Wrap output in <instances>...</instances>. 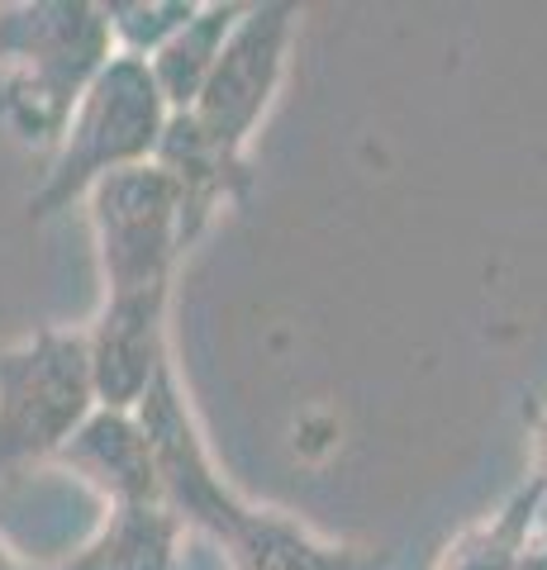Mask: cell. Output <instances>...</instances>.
Here are the masks:
<instances>
[{
  "label": "cell",
  "instance_id": "5bb4252c",
  "mask_svg": "<svg viewBox=\"0 0 547 570\" xmlns=\"http://www.w3.org/2000/svg\"><path fill=\"white\" fill-rule=\"evenodd\" d=\"M0 570H29V566H20V561H14L6 547H0Z\"/></svg>",
  "mask_w": 547,
  "mask_h": 570
},
{
  "label": "cell",
  "instance_id": "52a82bcc",
  "mask_svg": "<svg viewBox=\"0 0 547 570\" xmlns=\"http://www.w3.org/2000/svg\"><path fill=\"white\" fill-rule=\"evenodd\" d=\"M86 485H96L115 509L138 504H163V480H157V461L134 414H115V409H96L72 442L58 452Z\"/></svg>",
  "mask_w": 547,
  "mask_h": 570
},
{
  "label": "cell",
  "instance_id": "6da1fadb",
  "mask_svg": "<svg viewBox=\"0 0 547 570\" xmlns=\"http://www.w3.org/2000/svg\"><path fill=\"white\" fill-rule=\"evenodd\" d=\"M105 6L91 0H39L0 10V115L33 148L67 134L81 91L115 58Z\"/></svg>",
  "mask_w": 547,
  "mask_h": 570
},
{
  "label": "cell",
  "instance_id": "4fadbf2b",
  "mask_svg": "<svg viewBox=\"0 0 547 570\" xmlns=\"http://www.w3.org/2000/svg\"><path fill=\"white\" fill-rule=\"evenodd\" d=\"M538 456H543L538 480H547V414H543V423H538Z\"/></svg>",
  "mask_w": 547,
  "mask_h": 570
},
{
  "label": "cell",
  "instance_id": "5b68a950",
  "mask_svg": "<svg viewBox=\"0 0 547 570\" xmlns=\"http://www.w3.org/2000/svg\"><path fill=\"white\" fill-rule=\"evenodd\" d=\"M295 39V6H248L228 33L209 81L201 86L196 105L186 110L196 129L224 163L243 167V148L257 134L262 115L286 77V52Z\"/></svg>",
  "mask_w": 547,
  "mask_h": 570
},
{
  "label": "cell",
  "instance_id": "8992f818",
  "mask_svg": "<svg viewBox=\"0 0 547 570\" xmlns=\"http://www.w3.org/2000/svg\"><path fill=\"white\" fill-rule=\"evenodd\" d=\"M167 299H172V291L105 299L96 328L86 333L96 409L134 414L153 390V381L163 376V366H167Z\"/></svg>",
  "mask_w": 547,
  "mask_h": 570
},
{
  "label": "cell",
  "instance_id": "30bf717a",
  "mask_svg": "<svg viewBox=\"0 0 547 570\" xmlns=\"http://www.w3.org/2000/svg\"><path fill=\"white\" fill-rule=\"evenodd\" d=\"M543 490H547V480H534V490H524L500 519H490L486 528L467 532V538L448 551L443 570H509L515 566L519 547L528 542V523H534V509H538Z\"/></svg>",
  "mask_w": 547,
  "mask_h": 570
},
{
  "label": "cell",
  "instance_id": "3957f363",
  "mask_svg": "<svg viewBox=\"0 0 547 570\" xmlns=\"http://www.w3.org/2000/svg\"><path fill=\"white\" fill-rule=\"evenodd\" d=\"M91 414L86 333L39 328L0 352V475L33 456H58Z\"/></svg>",
  "mask_w": 547,
  "mask_h": 570
},
{
  "label": "cell",
  "instance_id": "9c48e42d",
  "mask_svg": "<svg viewBox=\"0 0 547 570\" xmlns=\"http://www.w3.org/2000/svg\"><path fill=\"white\" fill-rule=\"evenodd\" d=\"M176 542H182V519L167 504L110 509V523L100 528L91 547L62 570H176Z\"/></svg>",
  "mask_w": 547,
  "mask_h": 570
},
{
  "label": "cell",
  "instance_id": "7a4b0ae2",
  "mask_svg": "<svg viewBox=\"0 0 547 570\" xmlns=\"http://www.w3.org/2000/svg\"><path fill=\"white\" fill-rule=\"evenodd\" d=\"M167 119L172 110L157 96L148 62L115 52L100 67V77L81 91L72 119H67L52 171L29 195V219H43V214H58L62 205L81 200L100 176L153 163L157 142L167 134Z\"/></svg>",
  "mask_w": 547,
  "mask_h": 570
},
{
  "label": "cell",
  "instance_id": "277c9868",
  "mask_svg": "<svg viewBox=\"0 0 547 570\" xmlns=\"http://www.w3.org/2000/svg\"><path fill=\"white\" fill-rule=\"evenodd\" d=\"M105 299L172 291V272L182 247V190L172 176L144 163L110 171L86 190Z\"/></svg>",
  "mask_w": 547,
  "mask_h": 570
},
{
  "label": "cell",
  "instance_id": "8fae6325",
  "mask_svg": "<svg viewBox=\"0 0 547 570\" xmlns=\"http://www.w3.org/2000/svg\"><path fill=\"white\" fill-rule=\"evenodd\" d=\"M196 10H201L196 0H110V6H105L115 48L129 52V58H144V62L196 20Z\"/></svg>",
  "mask_w": 547,
  "mask_h": 570
},
{
  "label": "cell",
  "instance_id": "ba28073f",
  "mask_svg": "<svg viewBox=\"0 0 547 570\" xmlns=\"http://www.w3.org/2000/svg\"><path fill=\"white\" fill-rule=\"evenodd\" d=\"M243 10L248 6H201L196 20L148 58L153 86L172 115H186L191 105H196L201 86L209 81V71H215L219 52L228 43V33H234V24L243 20Z\"/></svg>",
  "mask_w": 547,
  "mask_h": 570
},
{
  "label": "cell",
  "instance_id": "7c38bea8",
  "mask_svg": "<svg viewBox=\"0 0 547 570\" xmlns=\"http://www.w3.org/2000/svg\"><path fill=\"white\" fill-rule=\"evenodd\" d=\"M509 570H547V538H528Z\"/></svg>",
  "mask_w": 547,
  "mask_h": 570
}]
</instances>
